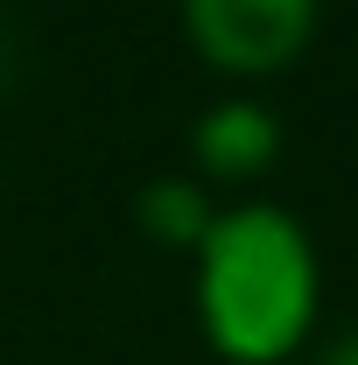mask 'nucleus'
<instances>
[{"label": "nucleus", "mask_w": 358, "mask_h": 365, "mask_svg": "<svg viewBox=\"0 0 358 365\" xmlns=\"http://www.w3.org/2000/svg\"><path fill=\"white\" fill-rule=\"evenodd\" d=\"M190 309L197 337L225 365H288L310 351L323 317V260L310 225L267 197L218 204L190 253Z\"/></svg>", "instance_id": "1"}, {"label": "nucleus", "mask_w": 358, "mask_h": 365, "mask_svg": "<svg viewBox=\"0 0 358 365\" xmlns=\"http://www.w3.org/2000/svg\"><path fill=\"white\" fill-rule=\"evenodd\" d=\"M323 0H176L183 43L225 85H267L281 78L316 36Z\"/></svg>", "instance_id": "2"}, {"label": "nucleus", "mask_w": 358, "mask_h": 365, "mask_svg": "<svg viewBox=\"0 0 358 365\" xmlns=\"http://www.w3.org/2000/svg\"><path fill=\"white\" fill-rule=\"evenodd\" d=\"M190 162H197V182H260L281 162V120H274L267 98L253 91H225L211 98L197 120H190Z\"/></svg>", "instance_id": "3"}, {"label": "nucleus", "mask_w": 358, "mask_h": 365, "mask_svg": "<svg viewBox=\"0 0 358 365\" xmlns=\"http://www.w3.org/2000/svg\"><path fill=\"white\" fill-rule=\"evenodd\" d=\"M211 218H218V204H211V190L197 176H155V182H140V197H134V225L155 246H169V253H197Z\"/></svg>", "instance_id": "4"}, {"label": "nucleus", "mask_w": 358, "mask_h": 365, "mask_svg": "<svg viewBox=\"0 0 358 365\" xmlns=\"http://www.w3.org/2000/svg\"><path fill=\"white\" fill-rule=\"evenodd\" d=\"M316 365H358V330H344V337H337V344H330Z\"/></svg>", "instance_id": "5"}]
</instances>
